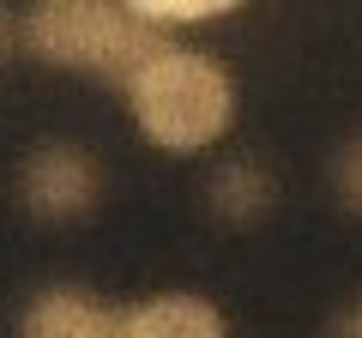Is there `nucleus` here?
Returning a JSON list of instances; mask_svg holds the SVG:
<instances>
[{"label": "nucleus", "instance_id": "nucleus-1", "mask_svg": "<svg viewBox=\"0 0 362 338\" xmlns=\"http://www.w3.org/2000/svg\"><path fill=\"white\" fill-rule=\"evenodd\" d=\"M127 109L139 133L157 151H206L230 133L235 121V85L223 73L218 54L194 49V42H169L151 66L127 85Z\"/></svg>", "mask_w": 362, "mask_h": 338}, {"label": "nucleus", "instance_id": "nucleus-2", "mask_svg": "<svg viewBox=\"0 0 362 338\" xmlns=\"http://www.w3.org/2000/svg\"><path fill=\"white\" fill-rule=\"evenodd\" d=\"M169 30L139 18L133 6H103V0H42L25 13V49L49 66L115 78L127 91L133 78L169 49Z\"/></svg>", "mask_w": 362, "mask_h": 338}, {"label": "nucleus", "instance_id": "nucleus-3", "mask_svg": "<svg viewBox=\"0 0 362 338\" xmlns=\"http://www.w3.org/2000/svg\"><path fill=\"white\" fill-rule=\"evenodd\" d=\"M18 199L42 223H78L103 199V163L73 139H42L18 163Z\"/></svg>", "mask_w": 362, "mask_h": 338}, {"label": "nucleus", "instance_id": "nucleus-4", "mask_svg": "<svg viewBox=\"0 0 362 338\" xmlns=\"http://www.w3.org/2000/svg\"><path fill=\"white\" fill-rule=\"evenodd\" d=\"M18 338H127V308L90 296L85 284H49L25 302Z\"/></svg>", "mask_w": 362, "mask_h": 338}, {"label": "nucleus", "instance_id": "nucleus-5", "mask_svg": "<svg viewBox=\"0 0 362 338\" xmlns=\"http://www.w3.org/2000/svg\"><path fill=\"white\" fill-rule=\"evenodd\" d=\"M127 338H230L223 314L194 290H163L127 308Z\"/></svg>", "mask_w": 362, "mask_h": 338}, {"label": "nucleus", "instance_id": "nucleus-6", "mask_svg": "<svg viewBox=\"0 0 362 338\" xmlns=\"http://www.w3.org/2000/svg\"><path fill=\"white\" fill-rule=\"evenodd\" d=\"M272 194H278V182H272V169L259 157H223L206 182V206L223 223H254L272 206Z\"/></svg>", "mask_w": 362, "mask_h": 338}, {"label": "nucleus", "instance_id": "nucleus-7", "mask_svg": "<svg viewBox=\"0 0 362 338\" xmlns=\"http://www.w3.org/2000/svg\"><path fill=\"white\" fill-rule=\"evenodd\" d=\"M139 18H151L157 30H169L175 37L181 25H211V18L230 13V0H127Z\"/></svg>", "mask_w": 362, "mask_h": 338}, {"label": "nucleus", "instance_id": "nucleus-8", "mask_svg": "<svg viewBox=\"0 0 362 338\" xmlns=\"http://www.w3.org/2000/svg\"><path fill=\"white\" fill-rule=\"evenodd\" d=\"M332 194L344 199L350 211H362V133L338 145V157H332Z\"/></svg>", "mask_w": 362, "mask_h": 338}, {"label": "nucleus", "instance_id": "nucleus-9", "mask_svg": "<svg viewBox=\"0 0 362 338\" xmlns=\"http://www.w3.org/2000/svg\"><path fill=\"white\" fill-rule=\"evenodd\" d=\"M326 338H362V296H356V302H344V308L326 320Z\"/></svg>", "mask_w": 362, "mask_h": 338}, {"label": "nucleus", "instance_id": "nucleus-10", "mask_svg": "<svg viewBox=\"0 0 362 338\" xmlns=\"http://www.w3.org/2000/svg\"><path fill=\"white\" fill-rule=\"evenodd\" d=\"M18 42H25V18H13L6 6H0V66L13 61V49H18Z\"/></svg>", "mask_w": 362, "mask_h": 338}]
</instances>
